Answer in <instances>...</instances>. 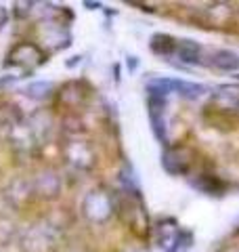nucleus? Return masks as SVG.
Wrapping results in <instances>:
<instances>
[{
  "instance_id": "nucleus-5",
  "label": "nucleus",
  "mask_w": 239,
  "mask_h": 252,
  "mask_svg": "<svg viewBox=\"0 0 239 252\" xmlns=\"http://www.w3.org/2000/svg\"><path fill=\"white\" fill-rule=\"evenodd\" d=\"M40 36H42L44 44L53 46V49H63V46L69 44V34L67 30H63L59 23H49L40 30Z\"/></svg>"
},
{
  "instance_id": "nucleus-6",
  "label": "nucleus",
  "mask_w": 239,
  "mask_h": 252,
  "mask_svg": "<svg viewBox=\"0 0 239 252\" xmlns=\"http://www.w3.org/2000/svg\"><path fill=\"white\" fill-rule=\"evenodd\" d=\"M67 160L74 164L78 168H89L90 162H92V156H90V149L86 147L84 143H80V141H71L67 145Z\"/></svg>"
},
{
  "instance_id": "nucleus-4",
  "label": "nucleus",
  "mask_w": 239,
  "mask_h": 252,
  "mask_svg": "<svg viewBox=\"0 0 239 252\" xmlns=\"http://www.w3.org/2000/svg\"><path fill=\"white\" fill-rule=\"evenodd\" d=\"M31 185H34V193L38 198L42 200H53L57 198L59 191H61V181H59V175L53 170H42L38 172L36 179L31 181Z\"/></svg>"
},
{
  "instance_id": "nucleus-7",
  "label": "nucleus",
  "mask_w": 239,
  "mask_h": 252,
  "mask_svg": "<svg viewBox=\"0 0 239 252\" xmlns=\"http://www.w3.org/2000/svg\"><path fill=\"white\" fill-rule=\"evenodd\" d=\"M26 97L34 99V101H44L46 97H51L53 93V84L46 82V80H40V82H31L30 86H26Z\"/></svg>"
},
{
  "instance_id": "nucleus-2",
  "label": "nucleus",
  "mask_w": 239,
  "mask_h": 252,
  "mask_svg": "<svg viewBox=\"0 0 239 252\" xmlns=\"http://www.w3.org/2000/svg\"><path fill=\"white\" fill-rule=\"evenodd\" d=\"M82 212L84 217L92 220V223H105V220L111 217V200L105 191L101 189H94L82 202Z\"/></svg>"
},
{
  "instance_id": "nucleus-3",
  "label": "nucleus",
  "mask_w": 239,
  "mask_h": 252,
  "mask_svg": "<svg viewBox=\"0 0 239 252\" xmlns=\"http://www.w3.org/2000/svg\"><path fill=\"white\" fill-rule=\"evenodd\" d=\"M53 231L46 225H34L23 233L21 252H51L55 246Z\"/></svg>"
},
{
  "instance_id": "nucleus-1",
  "label": "nucleus",
  "mask_w": 239,
  "mask_h": 252,
  "mask_svg": "<svg viewBox=\"0 0 239 252\" xmlns=\"http://www.w3.org/2000/svg\"><path fill=\"white\" fill-rule=\"evenodd\" d=\"M40 63H44V53L34 42H19L6 55V65L23 67V69H34Z\"/></svg>"
}]
</instances>
